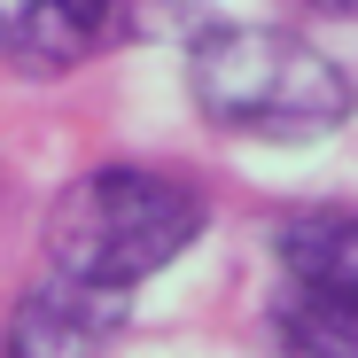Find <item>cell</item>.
I'll use <instances>...</instances> for the list:
<instances>
[{"label": "cell", "instance_id": "cell-8", "mask_svg": "<svg viewBox=\"0 0 358 358\" xmlns=\"http://www.w3.org/2000/svg\"><path fill=\"white\" fill-rule=\"evenodd\" d=\"M0 55H8V8H0Z\"/></svg>", "mask_w": 358, "mask_h": 358}, {"label": "cell", "instance_id": "cell-5", "mask_svg": "<svg viewBox=\"0 0 358 358\" xmlns=\"http://www.w3.org/2000/svg\"><path fill=\"white\" fill-rule=\"evenodd\" d=\"M117 0H24V16H8V47H24L39 71H63L109 31Z\"/></svg>", "mask_w": 358, "mask_h": 358}, {"label": "cell", "instance_id": "cell-7", "mask_svg": "<svg viewBox=\"0 0 358 358\" xmlns=\"http://www.w3.org/2000/svg\"><path fill=\"white\" fill-rule=\"evenodd\" d=\"M312 8H327V16H358V0H312Z\"/></svg>", "mask_w": 358, "mask_h": 358}, {"label": "cell", "instance_id": "cell-1", "mask_svg": "<svg viewBox=\"0 0 358 358\" xmlns=\"http://www.w3.org/2000/svg\"><path fill=\"white\" fill-rule=\"evenodd\" d=\"M187 94L218 133L265 148L327 141L358 109L350 71L288 24H203L187 47Z\"/></svg>", "mask_w": 358, "mask_h": 358}, {"label": "cell", "instance_id": "cell-6", "mask_svg": "<svg viewBox=\"0 0 358 358\" xmlns=\"http://www.w3.org/2000/svg\"><path fill=\"white\" fill-rule=\"evenodd\" d=\"M273 327H280V358H358V296L288 280L273 304Z\"/></svg>", "mask_w": 358, "mask_h": 358}, {"label": "cell", "instance_id": "cell-2", "mask_svg": "<svg viewBox=\"0 0 358 358\" xmlns=\"http://www.w3.org/2000/svg\"><path fill=\"white\" fill-rule=\"evenodd\" d=\"M203 195L171 171L148 164H101L86 179H71L47 210V273H63L78 288H109L125 296L141 280H156L164 265H179L203 234Z\"/></svg>", "mask_w": 358, "mask_h": 358}, {"label": "cell", "instance_id": "cell-4", "mask_svg": "<svg viewBox=\"0 0 358 358\" xmlns=\"http://www.w3.org/2000/svg\"><path fill=\"white\" fill-rule=\"evenodd\" d=\"M273 250L296 288L358 296V210H296L273 226Z\"/></svg>", "mask_w": 358, "mask_h": 358}, {"label": "cell", "instance_id": "cell-3", "mask_svg": "<svg viewBox=\"0 0 358 358\" xmlns=\"http://www.w3.org/2000/svg\"><path fill=\"white\" fill-rule=\"evenodd\" d=\"M117 327H125V296L47 273L16 304L8 335H0V358H101L117 343Z\"/></svg>", "mask_w": 358, "mask_h": 358}]
</instances>
